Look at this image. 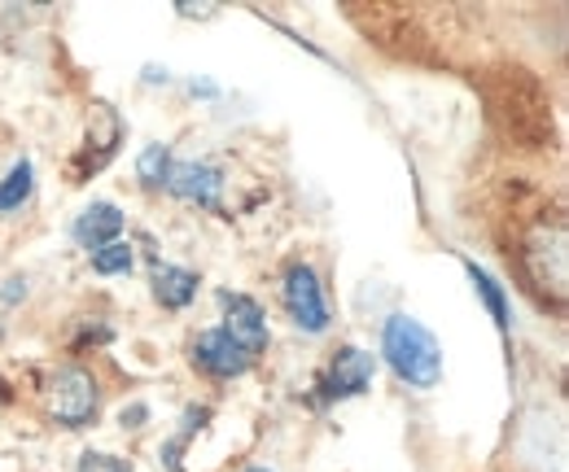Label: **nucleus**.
Instances as JSON below:
<instances>
[{
    "label": "nucleus",
    "instance_id": "1",
    "mask_svg": "<svg viewBox=\"0 0 569 472\" xmlns=\"http://www.w3.org/2000/svg\"><path fill=\"white\" fill-rule=\"evenodd\" d=\"M381 359L408 390H433L442 381V345L421 320L412 315H390L381 329Z\"/></svg>",
    "mask_w": 569,
    "mask_h": 472
},
{
    "label": "nucleus",
    "instance_id": "2",
    "mask_svg": "<svg viewBox=\"0 0 569 472\" xmlns=\"http://www.w3.org/2000/svg\"><path fill=\"white\" fill-rule=\"evenodd\" d=\"M101 411V385L88 368L67 363L58 368V376L49 381V420L62 429H88Z\"/></svg>",
    "mask_w": 569,
    "mask_h": 472
},
{
    "label": "nucleus",
    "instance_id": "3",
    "mask_svg": "<svg viewBox=\"0 0 569 472\" xmlns=\"http://www.w3.org/2000/svg\"><path fill=\"white\" fill-rule=\"evenodd\" d=\"M281 302H284V311H289V320H293V329H298V333H307V338L329 333V302H325V284H320V275H316L311 263H293V268L284 271Z\"/></svg>",
    "mask_w": 569,
    "mask_h": 472
},
{
    "label": "nucleus",
    "instance_id": "4",
    "mask_svg": "<svg viewBox=\"0 0 569 472\" xmlns=\"http://www.w3.org/2000/svg\"><path fill=\"white\" fill-rule=\"evenodd\" d=\"M219 307H223V333L237 341L250 359L254 354H263L268 350V341H272V329H268V315H263V307L250 298V293H232V289H219Z\"/></svg>",
    "mask_w": 569,
    "mask_h": 472
},
{
    "label": "nucleus",
    "instance_id": "5",
    "mask_svg": "<svg viewBox=\"0 0 569 472\" xmlns=\"http://www.w3.org/2000/svg\"><path fill=\"white\" fill-rule=\"evenodd\" d=\"M377 376V354H368L363 345H342L325 372V399L329 403H342V399H359Z\"/></svg>",
    "mask_w": 569,
    "mask_h": 472
},
{
    "label": "nucleus",
    "instance_id": "6",
    "mask_svg": "<svg viewBox=\"0 0 569 472\" xmlns=\"http://www.w3.org/2000/svg\"><path fill=\"white\" fill-rule=\"evenodd\" d=\"M250 363L254 359L228 338L223 329H207V333H198V341H193V368H202L214 381H237V376L250 372Z\"/></svg>",
    "mask_w": 569,
    "mask_h": 472
},
{
    "label": "nucleus",
    "instance_id": "7",
    "mask_svg": "<svg viewBox=\"0 0 569 472\" xmlns=\"http://www.w3.org/2000/svg\"><path fill=\"white\" fill-rule=\"evenodd\" d=\"M167 193H176L180 202L207 205V210H219L223 202V171L211 167V162H171L167 171Z\"/></svg>",
    "mask_w": 569,
    "mask_h": 472
},
{
    "label": "nucleus",
    "instance_id": "8",
    "mask_svg": "<svg viewBox=\"0 0 569 472\" xmlns=\"http://www.w3.org/2000/svg\"><path fill=\"white\" fill-rule=\"evenodd\" d=\"M119 232H123V210L114 202H92L79 210V219L71 223V237L74 245H83L88 254H97L101 245H110V241H119Z\"/></svg>",
    "mask_w": 569,
    "mask_h": 472
},
{
    "label": "nucleus",
    "instance_id": "9",
    "mask_svg": "<svg viewBox=\"0 0 569 472\" xmlns=\"http://www.w3.org/2000/svg\"><path fill=\"white\" fill-rule=\"evenodd\" d=\"M198 284H202L198 271L176 268V263H153V271H149V289H153V302H158L162 311H184V307H193Z\"/></svg>",
    "mask_w": 569,
    "mask_h": 472
},
{
    "label": "nucleus",
    "instance_id": "10",
    "mask_svg": "<svg viewBox=\"0 0 569 472\" xmlns=\"http://www.w3.org/2000/svg\"><path fill=\"white\" fill-rule=\"evenodd\" d=\"M460 268H465V275H469L473 293L482 298V307L491 311V320H496L499 338H508V329H512V315H508V293H503V284H499V280L487 268H478L473 259H460Z\"/></svg>",
    "mask_w": 569,
    "mask_h": 472
},
{
    "label": "nucleus",
    "instance_id": "11",
    "mask_svg": "<svg viewBox=\"0 0 569 472\" xmlns=\"http://www.w3.org/2000/svg\"><path fill=\"white\" fill-rule=\"evenodd\" d=\"M31 189H36V167L22 158V162H13L9 175L0 180V214H4V210H18V205L31 198Z\"/></svg>",
    "mask_w": 569,
    "mask_h": 472
},
{
    "label": "nucleus",
    "instance_id": "12",
    "mask_svg": "<svg viewBox=\"0 0 569 472\" xmlns=\"http://www.w3.org/2000/svg\"><path fill=\"white\" fill-rule=\"evenodd\" d=\"M167 171H171V149L167 144H144L141 158H137V175H141L144 189H162Z\"/></svg>",
    "mask_w": 569,
    "mask_h": 472
},
{
    "label": "nucleus",
    "instance_id": "13",
    "mask_svg": "<svg viewBox=\"0 0 569 472\" xmlns=\"http://www.w3.org/2000/svg\"><path fill=\"white\" fill-rule=\"evenodd\" d=\"M132 263H137V254H132L128 241H110V245H101V250L92 254V271H97V275H128Z\"/></svg>",
    "mask_w": 569,
    "mask_h": 472
},
{
    "label": "nucleus",
    "instance_id": "14",
    "mask_svg": "<svg viewBox=\"0 0 569 472\" xmlns=\"http://www.w3.org/2000/svg\"><path fill=\"white\" fill-rule=\"evenodd\" d=\"M74 472H132V460H119V455H106V451H88V455H79Z\"/></svg>",
    "mask_w": 569,
    "mask_h": 472
},
{
    "label": "nucleus",
    "instance_id": "15",
    "mask_svg": "<svg viewBox=\"0 0 569 472\" xmlns=\"http://www.w3.org/2000/svg\"><path fill=\"white\" fill-rule=\"evenodd\" d=\"M123 429H141V420H149V406L144 403H132V406H123Z\"/></svg>",
    "mask_w": 569,
    "mask_h": 472
},
{
    "label": "nucleus",
    "instance_id": "16",
    "mask_svg": "<svg viewBox=\"0 0 569 472\" xmlns=\"http://www.w3.org/2000/svg\"><path fill=\"white\" fill-rule=\"evenodd\" d=\"M246 472H272V469H246Z\"/></svg>",
    "mask_w": 569,
    "mask_h": 472
}]
</instances>
